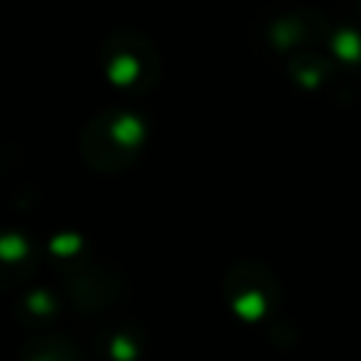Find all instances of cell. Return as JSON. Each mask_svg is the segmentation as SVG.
Listing matches in <instances>:
<instances>
[{
    "label": "cell",
    "mask_w": 361,
    "mask_h": 361,
    "mask_svg": "<svg viewBox=\"0 0 361 361\" xmlns=\"http://www.w3.org/2000/svg\"><path fill=\"white\" fill-rule=\"evenodd\" d=\"M54 313H56V302H54L48 293H42V290H34V293L25 296V302H23V319L31 322V324L48 322Z\"/></svg>",
    "instance_id": "cell-6"
},
{
    "label": "cell",
    "mask_w": 361,
    "mask_h": 361,
    "mask_svg": "<svg viewBox=\"0 0 361 361\" xmlns=\"http://www.w3.org/2000/svg\"><path fill=\"white\" fill-rule=\"evenodd\" d=\"M99 353L107 358V361H135L141 347H138V338H135V330H121V327H110L104 333V338L99 341Z\"/></svg>",
    "instance_id": "cell-4"
},
{
    "label": "cell",
    "mask_w": 361,
    "mask_h": 361,
    "mask_svg": "<svg viewBox=\"0 0 361 361\" xmlns=\"http://www.w3.org/2000/svg\"><path fill=\"white\" fill-rule=\"evenodd\" d=\"M144 144V124L127 110H104L82 133V155L99 172L127 169Z\"/></svg>",
    "instance_id": "cell-1"
},
{
    "label": "cell",
    "mask_w": 361,
    "mask_h": 361,
    "mask_svg": "<svg viewBox=\"0 0 361 361\" xmlns=\"http://www.w3.org/2000/svg\"><path fill=\"white\" fill-rule=\"evenodd\" d=\"M23 361H79L76 347L65 338H39L31 341L23 353Z\"/></svg>",
    "instance_id": "cell-5"
},
{
    "label": "cell",
    "mask_w": 361,
    "mask_h": 361,
    "mask_svg": "<svg viewBox=\"0 0 361 361\" xmlns=\"http://www.w3.org/2000/svg\"><path fill=\"white\" fill-rule=\"evenodd\" d=\"M226 296L234 313H240L245 322H259L274 310L276 302V285L274 276L259 265H240L228 274Z\"/></svg>",
    "instance_id": "cell-3"
},
{
    "label": "cell",
    "mask_w": 361,
    "mask_h": 361,
    "mask_svg": "<svg viewBox=\"0 0 361 361\" xmlns=\"http://www.w3.org/2000/svg\"><path fill=\"white\" fill-rule=\"evenodd\" d=\"M102 65L107 79L130 93H147L158 82V54L155 48L130 28L113 31L102 48Z\"/></svg>",
    "instance_id": "cell-2"
}]
</instances>
